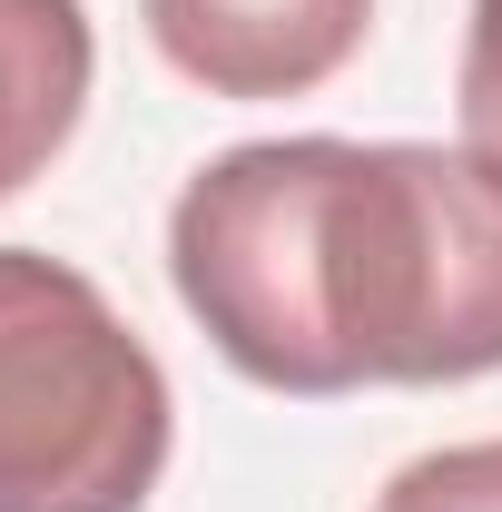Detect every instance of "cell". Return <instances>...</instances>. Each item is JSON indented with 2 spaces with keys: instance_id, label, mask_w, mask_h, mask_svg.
I'll use <instances>...</instances> for the list:
<instances>
[{
  "instance_id": "1",
  "label": "cell",
  "mask_w": 502,
  "mask_h": 512,
  "mask_svg": "<svg viewBox=\"0 0 502 512\" xmlns=\"http://www.w3.org/2000/svg\"><path fill=\"white\" fill-rule=\"evenodd\" d=\"M168 276L266 394L502 375V178L424 138H247L168 207Z\"/></svg>"
},
{
  "instance_id": "2",
  "label": "cell",
  "mask_w": 502,
  "mask_h": 512,
  "mask_svg": "<svg viewBox=\"0 0 502 512\" xmlns=\"http://www.w3.org/2000/svg\"><path fill=\"white\" fill-rule=\"evenodd\" d=\"M178 394L148 335L40 247H0V512H148Z\"/></svg>"
},
{
  "instance_id": "3",
  "label": "cell",
  "mask_w": 502,
  "mask_h": 512,
  "mask_svg": "<svg viewBox=\"0 0 502 512\" xmlns=\"http://www.w3.org/2000/svg\"><path fill=\"white\" fill-rule=\"evenodd\" d=\"M138 20L207 99H306L365 50L375 0H138Z\"/></svg>"
},
{
  "instance_id": "4",
  "label": "cell",
  "mask_w": 502,
  "mask_h": 512,
  "mask_svg": "<svg viewBox=\"0 0 502 512\" xmlns=\"http://www.w3.org/2000/svg\"><path fill=\"white\" fill-rule=\"evenodd\" d=\"M89 79H99L89 0H0V197H20L69 148Z\"/></svg>"
},
{
  "instance_id": "5",
  "label": "cell",
  "mask_w": 502,
  "mask_h": 512,
  "mask_svg": "<svg viewBox=\"0 0 502 512\" xmlns=\"http://www.w3.org/2000/svg\"><path fill=\"white\" fill-rule=\"evenodd\" d=\"M375 512H502V434L414 453V463L375 493Z\"/></svg>"
},
{
  "instance_id": "6",
  "label": "cell",
  "mask_w": 502,
  "mask_h": 512,
  "mask_svg": "<svg viewBox=\"0 0 502 512\" xmlns=\"http://www.w3.org/2000/svg\"><path fill=\"white\" fill-rule=\"evenodd\" d=\"M453 109H463V158H473L483 178H502V0H473V20H463Z\"/></svg>"
}]
</instances>
